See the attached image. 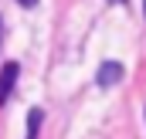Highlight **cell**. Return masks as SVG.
<instances>
[{
    "instance_id": "cell-1",
    "label": "cell",
    "mask_w": 146,
    "mask_h": 139,
    "mask_svg": "<svg viewBox=\"0 0 146 139\" xmlns=\"http://www.w3.org/2000/svg\"><path fill=\"white\" fill-rule=\"evenodd\" d=\"M17 78H21V65H17V61H7V65L0 68V105H7L14 85H17Z\"/></svg>"
},
{
    "instance_id": "cell-2",
    "label": "cell",
    "mask_w": 146,
    "mask_h": 139,
    "mask_svg": "<svg viewBox=\"0 0 146 139\" xmlns=\"http://www.w3.org/2000/svg\"><path fill=\"white\" fill-rule=\"evenodd\" d=\"M122 75H126V68H122L119 61H102L99 71H95V81H99L102 88H112V85L122 81Z\"/></svg>"
},
{
    "instance_id": "cell-3",
    "label": "cell",
    "mask_w": 146,
    "mask_h": 139,
    "mask_svg": "<svg viewBox=\"0 0 146 139\" xmlns=\"http://www.w3.org/2000/svg\"><path fill=\"white\" fill-rule=\"evenodd\" d=\"M41 109H31V115H27V126H31V132H27V139H34L37 136V129H41Z\"/></svg>"
},
{
    "instance_id": "cell-4",
    "label": "cell",
    "mask_w": 146,
    "mask_h": 139,
    "mask_svg": "<svg viewBox=\"0 0 146 139\" xmlns=\"http://www.w3.org/2000/svg\"><path fill=\"white\" fill-rule=\"evenodd\" d=\"M21 7H37V0H17Z\"/></svg>"
},
{
    "instance_id": "cell-5",
    "label": "cell",
    "mask_w": 146,
    "mask_h": 139,
    "mask_svg": "<svg viewBox=\"0 0 146 139\" xmlns=\"http://www.w3.org/2000/svg\"><path fill=\"white\" fill-rule=\"evenodd\" d=\"M0 44H3V17H0Z\"/></svg>"
},
{
    "instance_id": "cell-6",
    "label": "cell",
    "mask_w": 146,
    "mask_h": 139,
    "mask_svg": "<svg viewBox=\"0 0 146 139\" xmlns=\"http://www.w3.org/2000/svg\"><path fill=\"white\" fill-rule=\"evenodd\" d=\"M109 3H126V0H109Z\"/></svg>"
},
{
    "instance_id": "cell-7",
    "label": "cell",
    "mask_w": 146,
    "mask_h": 139,
    "mask_svg": "<svg viewBox=\"0 0 146 139\" xmlns=\"http://www.w3.org/2000/svg\"><path fill=\"white\" fill-rule=\"evenodd\" d=\"M143 10H146V0H143Z\"/></svg>"
}]
</instances>
